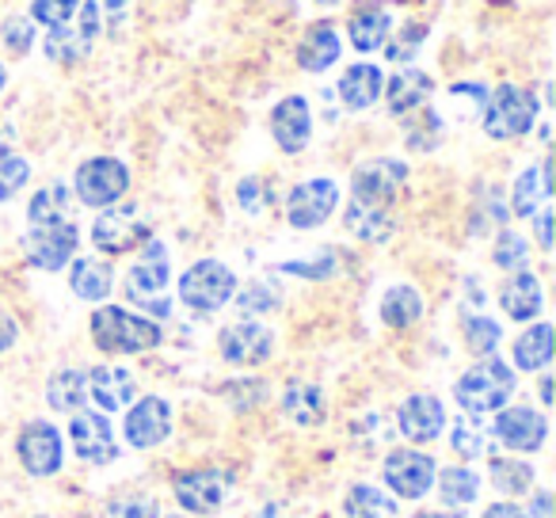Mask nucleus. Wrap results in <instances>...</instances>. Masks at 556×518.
Segmentation results:
<instances>
[{"mask_svg": "<svg viewBox=\"0 0 556 518\" xmlns=\"http://www.w3.org/2000/svg\"><path fill=\"white\" fill-rule=\"evenodd\" d=\"M381 88H386V70L374 62H355L336 80V100L343 103V111H370L381 100Z\"/></svg>", "mask_w": 556, "mask_h": 518, "instance_id": "obj_24", "label": "nucleus"}, {"mask_svg": "<svg viewBox=\"0 0 556 518\" xmlns=\"http://www.w3.org/2000/svg\"><path fill=\"white\" fill-rule=\"evenodd\" d=\"M111 518H161V503L153 495H123L111 503Z\"/></svg>", "mask_w": 556, "mask_h": 518, "instance_id": "obj_48", "label": "nucleus"}, {"mask_svg": "<svg viewBox=\"0 0 556 518\" xmlns=\"http://www.w3.org/2000/svg\"><path fill=\"white\" fill-rule=\"evenodd\" d=\"M446 404L439 401L434 393H412L404 396V404L396 408V431L404 434L416 446H427L434 442L442 431H446Z\"/></svg>", "mask_w": 556, "mask_h": 518, "instance_id": "obj_20", "label": "nucleus"}, {"mask_svg": "<svg viewBox=\"0 0 556 518\" xmlns=\"http://www.w3.org/2000/svg\"><path fill=\"white\" fill-rule=\"evenodd\" d=\"M282 275H298V279H332L336 271H340V260H336V252H320L317 260H290V264L278 267Z\"/></svg>", "mask_w": 556, "mask_h": 518, "instance_id": "obj_47", "label": "nucleus"}, {"mask_svg": "<svg viewBox=\"0 0 556 518\" xmlns=\"http://www.w3.org/2000/svg\"><path fill=\"white\" fill-rule=\"evenodd\" d=\"M340 206V184L328 176H313V179H302V184L290 187L287 194V225L290 229H320L328 217L336 214Z\"/></svg>", "mask_w": 556, "mask_h": 518, "instance_id": "obj_11", "label": "nucleus"}, {"mask_svg": "<svg viewBox=\"0 0 556 518\" xmlns=\"http://www.w3.org/2000/svg\"><path fill=\"white\" fill-rule=\"evenodd\" d=\"M88 328H92V343L103 355H146L164 343V328L156 320L123 309V305H100Z\"/></svg>", "mask_w": 556, "mask_h": 518, "instance_id": "obj_1", "label": "nucleus"}, {"mask_svg": "<svg viewBox=\"0 0 556 518\" xmlns=\"http://www.w3.org/2000/svg\"><path fill=\"white\" fill-rule=\"evenodd\" d=\"M176 290L187 309L206 317V313H217L232 302V294H237V275H232V267L222 264V260H199V264H191L179 275Z\"/></svg>", "mask_w": 556, "mask_h": 518, "instance_id": "obj_6", "label": "nucleus"}, {"mask_svg": "<svg viewBox=\"0 0 556 518\" xmlns=\"http://www.w3.org/2000/svg\"><path fill=\"white\" fill-rule=\"evenodd\" d=\"M340 54H343V42L332 24H313L305 31V39L298 42V65L305 73H328L340 62Z\"/></svg>", "mask_w": 556, "mask_h": 518, "instance_id": "obj_29", "label": "nucleus"}, {"mask_svg": "<svg viewBox=\"0 0 556 518\" xmlns=\"http://www.w3.org/2000/svg\"><path fill=\"white\" fill-rule=\"evenodd\" d=\"M12 146H16V126H12L9 118L0 115V156L12 153Z\"/></svg>", "mask_w": 556, "mask_h": 518, "instance_id": "obj_56", "label": "nucleus"}, {"mask_svg": "<svg viewBox=\"0 0 556 518\" xmlns=\"http://www.w3.org/2000/svg\"><path fill=\"white\" fill-rule=\"evenodd\" d=\"M510 358H515V370H522V374L545 370V366L553 363V325H548V320H538V325L526 328V332L515 340Z\"/></svg>", "mask_w": 556, "mask_h": 518, "instance_id": "obj_32", "label": "nucleus"}, {"mask_svg": "<svg viewBox=\"0 0 556 518\" xmlns=\"http://www.w3.org/2000/svg\"><path fill=\"white\" fill-rule=\"evenodd\" d=\"M77 248H80V229L73 222L31 225V232L24 237L27 264L39 267V271H62V267H70Z\"/></svg>", "mask_w": 556, "mask_h": 518, "instance_id": "obj_14", "label": "nucleus"}, {"mask_svg": "<svg viewBox=\"0 0 556 518\" xmlns=\"http://www.w3.org/2000/svg\"><path fill=\"white\" fill-rule=\"evenodd\" d=\"M378 317L386 328L393 332H408L424 320V294H419L412 282H396L381 294V305H378Z\"/></svg>", "mask_w": 556, "mask_h": 518, "instance_id": "obj_28", "label": "nucleus"}, {"mask_svg": "<svg viewBox=\"0 0 556 518\" xmlns=\"http://www.w3.org/2000/svg\"><path fill=\"white\" fill-rule=\"evenodd\" d=\"M553 194V184H548V156L533 168L518 172L515 187H510V214L515 217H533Z\"/></svg>", "mask_w": 556, "mask_h": 518, "instance_id": "obj_30", "label": "nucleus"}, {"mask_svg": "<svg viewBox=\"0 0 556 518\" xmlns=\"http://www.w3.org/2000/svg\"><path fill=\"white\" fill-rule=\"evenodd\" d=\"M533 229H538V244L548 252L553 248V210H548V202L533 214Z\"/></svg>", "mask_w": 556, "mask_h": 518, "instance_id": "obj_51", "label": "nucleus"}, {"mask_svg": "<svg viewBox=\"0 0 556 518\" xmlns=\"http://www.w3.org/2000/svg\"><path fill=\"white\" fill-rule=\"evenodd\" d=\"M434 472L439 465L424 450H389L386 465H381V480L396 500H424L434 488Z\"/></svg>", "mask_w": 556, "mask_h": 518, "instance_id": "obj_13", "label": "nucleus"}, {"mask_svg": "<svg viewBox=\"0 0 556 518\" xmlns=\"http://www.w3.org/2000/svg\"><path fill=\"white\" fill-rule=\"evenodd\" d=\"M27 179H31V164H27V156H20V153L0 156V202L16 199V194L27 187Z\"/></svg>", "mask_w": 556, "mask_h": 518, "instance_id": "obj_45", "label": "nucleus"}, {"mask_svg": "<svg viewBox=\"0 0 556 518\" xmlns=\"http://www.w3.org/2000/svg\"><path fill=\"white\" fill-rule=\"evenodd\" d=\"M217 355L229 366H263L275 355V332L267 325H260L255 317L225 325L217 332Z\"/></svg>", "mask_w": 556, "mask_h": 518, "instance_id": "obj_15", "label": "nucleus"}, {"mask_svg": "<svg viewBox=\"0 0 556 518\" xmlns=\"http://www.w3.org/2000/svg\"><path fill=\"white\" fill-rule=\"evenodd\" d=\"M492 439L503 450H515V454H538L548 439V419L545 412L526 408V404H507V408L492 412Z\"/></svg>", "mask_w": 556, "mask_h": 518, "instance_id": "obj_12", "label": "nucleus"}, {"mask_svg": "<svg viewBox=\"0 0 556 518\" xmlns=\"http://www.w3.org/2000/svg\"><path fill=\"white\" fill-rule=\"evenodd\" d=\"M404 184H408V164L401 156H370L351 172V199L363 206H396Z\"/></svg>", "mask_w": 556, "mask_h": 518, "instance_id": "obj_8", "label": "nucleus"}, {"mask_svg": "<svg viewBox=\"0 0 556 518\" xmlns=\"http://www.w3.org/2000/svg\"><path fill=\"white\" fill-rule=\"evenodd\" d=\"M16 340H20V325H16V317H12V313L0 309V355H4V351L16 348Z\"/></svg>", "mask_w": 556, "mask_h": 518, "instance_id": "obj_52", "label": "nucleus"}, {"mask_svg": "<svg viewBox=\"0 0 556 518\" xmlns=\"http://www.w3.org/2000/svg\"><path fill=\"white\" fill-rule=\"evenodd\" d=\"M396 225H401L396 222V210L389 206H363L355 199H348V206H343V229L355 240H363V244H386V240H393Z\"/></svg>", "mask_w": 556, "mask_h": 518, "instance_id": "obj_26", "label": "nucleus"}, {"mask_svg": "<svg viewBox=\"0 0 556 518\" xmlns=\"http://www.w3.org/2000/svg\"><path fill=\"white\" fill-rule=\"evenodd\" d=\"M393 31V12L386 0H358L348 12V42L358 54H378Z\"/></svg>", "mask_w": 556, "mask_h": 518, "instance_id": "obj_21", "label": "nucleus"}, {"mask_svg": "<svg viewBox=\"0 0 556 518\" xmlns=\"http://www.w3.org/2000/svg\"><path fill=\"white\" fill-rule=\"evenodd\" d=\"M518 389V370L507 366L500 355L477 358L462 378L454 381V401L469 416H492V412L507 408L510 396Z\"/></svg>", "mask_w": 556, "mask_h": 518, "instance_id": "obj_2", "label": "nucleus"}, {"mask_svg": "<svg viewBox=\"0 0 556 518\" xmlns=\"http://www.w3.org/2000/svg\"><path fill=\"white\" fill-rule=\"evenodd\" d=\"M404 141L412 153H431L442 141V115L434 108H419L404 115Z\"/></svg>", "mask_w": 556, "mask_h": 518, "instance_id": "obj_41", "label": "nucleus"}, {"mask_svg": "<svg viewBox=\"0 0 556 518\" xmlns=\"http://www.w3.org/2000/svg\"><path fill=\"white\" fill-rule=\"evenodd\" d=\"M123 434L130 450H153L172 434V404L164 396H141L126 408Z\"/></svg>", "mask_w": 556, "mask_h": 518, "instance_id": "obj_18", "label": "nucleus"}, {"mask_svg": "<svg viewBox=\"0 0 556 518\" xmlns=\"http://www.w3.org/2000/svg\"><path fill=\"white\" fill-rule=\"evenodd\" d=\"M16 457L24 465L27 477H54L62 472V462H65V439L50 419H27L16 434Z\"/></svg>", "mask_w": 556, "mask_h": 518, "instance_id": "obj_10", "label": "nucleus"}, {"mask_svg": "<svg viewBox=\"0 0 556 518\" xmlns=\"http://www.w3.org/2000/svg\"><path fill=\"white\" fill-rule=\"evenodd\" d=\"M434 96V77L416 65H404L393 77H386V88H381V100H386V111L393 118H404L412 111L427 108V100Z\"/></svg>", "mask_w": 556, "mask_h": 518, "instance_id": "obj_22", "label": "nucleus"}, {"mask_svg": "<svg viewBox=\"0 0 556 518\" xmlns=\"http://www.w3.org/2000/svg\"><path fill=\"white\" fill-rule=\"evenodd\" d=\"M70 442H73V454L88 465H111L118 457L108 412H73Z\"/></svg>", "mask_w": 556, "mask_h": 518, "instance_id": "obj_19", "label": "nucleus"}, {"mask_svg": "<svg viewBox=\"0 0 556 518\" xmlns=\"http://www.w3.org/2000/svg\"><path fill=\"white\" fill-rule=\"evenodd\" d=\"M282 412H287V419H294L298 427L325 424V416H328L325 389L313 386V381H290V386L282 389Z\"/></svg>", "mask_w": 556, "mask_h": 518, "instance_id": "obj_31", "label": "nucleus"}, {"mask_svg": "<svg viewBox=\"0 0 556 518\" xmlns=\"http://www.w3.org/2000/svg\"><path fill=\"white\" fill-rule=\"evenodd\" d=\"M80 0H31V9H27V20L39 27H62L70 24L73 16H77Z\"/></svg>", "mask_w": 556, "mask_h": 518, "instance_id": "obj_46", "label": "nucleus"}, {"mask_svg": "<svg viewBox=\"0 0 556 518\" xmlns=\"http://www.w3.org/2000/svg\"><path fill=\"white\" fill-rule=\"evenodd\" d=\"M480 518H530V515H526V507H518V503L503 500V503H492Z\"/></svg>", "mask_w": 556, "mask_h": 518, "instance_id": "obj_54", "label": "nucleus"}, {"mask_svg": "<svg viewBox=\"0 0 556 518\" xmlns=\"http://www.w3.org/2000/svg\"><path fill=\"white\" fill-rule=\"evenodd\" d=\"M35 518H50V515H35Z\"/></svg>", "mask_w": 556, "mask_h": 518, "instance_id": "obj_62", "label": "nucleus"}, {"mask_svg": "<svg viewBox=\"0 0 556 518\" xmlns=\"http://www.w3.org/2000/svg\"><path fill=\"white\" fill-rule=\"evenodd\" d=\"M73 199L88 210H108L126 199L130 191V164L118 156H88L73 172Z\"/></svg>", "mask_w": 556, "mask_h": 518, "instance_id": "obj_5", "label": "nucleus"}, {"mask_svg": "<svg viewBox=\"0 0 556 518\" xmlns=\"http://www.w3.org/2000/svg\"><path fill=\"white\" fill-rule=\"evenodd\" d=\"M396 500H389L374 484H351L343 495V518H393Z\"/></svg>", "mask_w": 556, "mask_h": 518, "instance_id": "obj_37", "label": "nucleus"}, {"mask_svg": "<svg viewBox=\"0 0 556 518\" xmlns=\"http://www.w3.org/2000/svg\"><path fill=\"white\" fill-rule=\"evenodd\" d=\"M88 401V370L65 366L47 381V404L54 412H80Z\"/></svg>", "mask_w": 556, "mask_h": 518, "instance_id": "obj_34", "label": "nucleus"}, {"mask_svg": "<svg viewBox=\"0 0 556 518\" xmlns=\"http://www.w3.org/2000/svg\"><path fill=\"white\" fill-rule=\"evenodd\" d=\"M237 202L244 214H263V206H267V187H263L260 176H248L237 184Z\"/></svg>", "mask_w": 556, "mask_h": 518, "instance_id": "obj_49", "label": "nucleus"}, {"mask_svg": "<svg viewBox=\"0 0 556 518\" xmlns=\"http://www.w3.org/2000/svg\"><path fill=\"white\" fill-rule=\"evenodd\" d=\"M541 100L522 85H495L488 88L484 108H480V130L492 141H515L538 126Z\"/></svg>", "mask_w": 556, "mask_h": 518, "instance_id": "obj_4", "label": "nucleus"}, {"mask_svg": "<svg viewBox=\"0 0 556 518\" xmlns=\"http://www.w3.org/2000/svg\"><path fill=\"white\" fill-rule=\"evenodd\" d=\"M270 138L287 156H298L313 141V103L305 96H282L270 108Z\"/></svg>", "mask_w": 556, "mask_h": 518, "instance_id": "obj_17", "label": "nucleus"}, {"mask_svg": "<svg viewBox=\"0 0 556 518\" xmlns=\"http://www.w3.org/2000/svg\"><path fill=\"white\" fill-rule=\"evenodd\" d=\"M0 47L9 50V58H24L35 50V24L27 16H9L0 24Z\"/></svg>", "mask_w": 556, "mask_h": 518, "instance_id": "obj_44", "label": "nucleus"}, {"mask_svg": "<svg viewBox=\"0 0 556 518\" xmlns=\"http://www.w3.org/2000/svg\"><path fill=\"white\" fill-rule=\"evenodd\" d=\"M232 302H237V309L244 313V317H260V313H275L278 305H282V294H278L267 279H255V282H248L244 290L237 287Z\"/></svg>", "mask_w": 556, "mask_h": 518, "instance_id": "obj_43", "label": "nucleus"}, {"mask_svg": "<svg viewBox=\"0 0 556 518\" xmlns=\"http://www.w3.org/2000/svg\"><path fill=\"white\" fill-rule=\"evenodd\" d=\"M500 309L507 313L518 325H530V320L541 317L545 309V290H541V279L526 267V271H510V279L500 287Z\"/></svg>", "mask_w": 556, "mask_h": 518, "instance_id": "obj_25", "label": "nucleus"}, {"mask_svg": "<svg viewBox=\"0 0 556 518\" xmlns=\"http://www.w3.org/2000/svg\"><path fill=\"white\" fill-rule=\"evenodd\" d=\"M70 290L80 298V302L103 305L115 290V267L100 255H80V260H70Z\"/></svg>", "mask_w": 556, "mask_h": 518, "instance_id": "obj_27", "label": "nucleus"}, {"mask_svg": "<svg viewBox=\"0 0 556 518\" xmlns=\"http://www.w3.org/2000/svg\"><path fill=\"white\" fill-rule=\"evenodd\" d=\"M237 393L244 396L237 408H255V404L267 396V386H263V381H229V386H225V396H237Z\"/></svg>", "mask_w": 556, "mask_h": 518, "instance_id": "obj_50", "label": "nucleus"}, {"mask_svg": "<svg viewBox=\"0 0 556 518\" xmlns=\"http://www.w3.org/2000/svg\"><path fill=\"white\" fill-rule=\"evenodd\" d=\"M168 282H172L168 248H164L156 237H149L146 244H141V252H138V260H134V267L126 271V282H123L126 302H130L134 309L149 313V320H153V317L168 320L172 317Z\"/></svg>", "mask_w": 556, "mask_h": 518, "instance_id": "obj_3", "label": "nucleus"}, {"mask_svg": "<svg viewBox=\"0 0 556 518\" xmlns=\"http://www.w3.org/2000/svg\"><path fill=\"white\" fill-rule=\"evenodd\" d=\"M103 31V16H100V0H80L77 16L62 27H50L47 39H42V54L54 65H77L92 54L96 39Z\"/></svg>", "mask_w": 556, "mask_h": 518, "instance_id": "obj_7", "label": "nucleus"}, {"mask_svg": "<svg viewBox=\"0 0 556 518\" xmlns=\"http://www.w3.org/2000/svg\"><path fill=\"white\" fill-rule=\"evenodd\" d=\"M450 446H454L457 457L472 462V457H484L488 454V446H492V431L480 424V416H469V412H462V416L454 419V427H450Z\"/></svg>", "mask_w": 556, "mask_h": 518, "instance_id": "obj_38", "label": "nucleus"}, {"mask_svg": "<svg viewBox=\"0 0 556 518\" xmlns=\"http://www.w3.org/2000/svg\"><path fill=\"white\" fill-rule=\"evenodd\" d=\"M427 35H431V27L424 24V20H408V24H401L396 31H389L386 47H381V54H386L389 65H412L419 58V50L427 47Z\"/></svg>", "mask_w": 556, "mask_h": 518, "instance_id": "obj_36", "label": "nucleus"}, {"mask_svg": "<svg viewBox=\"0 0 556 518\" xmlns=\"http://www.w3.org/2000/svg\"><path fill=\"white\" fill-rule=\"evenodd\" d=\"M500 340H503L500 320L484 317V313H469V317L462 320V343L469 355H477V358L495 355V351H500Z\"/></svg>", "mask_w": 556, "mask_h": 518, "instance_id": "obj_39", "label": "nucleus"}, {"mask_svg": "<svg viewBox=\"0 0 556 518\" xmlns=\"http://www.w3.org/2000/svg\"><path fill=\"white\" fill-rule=\"evenodd\" d=\"M488 477H492L495 492L526 495L533 488V480H538V472H533L522 457H492V465H488Z\"/></svg>", "mask_w": 556, "mask_h": 518, "instance_id": "obj_40", "label": "nucleus"}, {"mask_svg": "<svg viewBox=\"0 0 556 518\" xmlns=\"http://www.w3.org/2000/svg\"><path fill=\"white\" fill-rule=\"evenodd\" d=\"M492 264L500 267V271H526V267H530V240L515 229H500L495 248H492Z\"/></svg>", "mask_w": 556, "mask_h": 518, "instance_id": "obj_42", "label": "nucleus"}, {"mask_svg": "<svg viewBox=\"0 0 556 518\" xmlns=\"http://www.w3.org/2000/svg\"><path fill=\"white\" fill-rule=\"evenodd\" d=\"M229 488L232 480L222 469H187L176 472V480H172V495L191 515H214L225 503V495H229Z\"/></svg>", "mask_w": 556, "mask_h": 518, "instance_id": "obj_16", "label": "nucleus"}, {"mask_svg": "<svg viewBox=\"0 0 556 518\" xmlns=\"http://www.w3.org/2000/svg\"><path fill=\"white\" fill-rule=\"evenodd\" d=\"M450 96H454V100H472V103H480V108H484L488 88L472 80V85H454V88H450Z\"/></svg>", "mask_w": 556, "mask_h": 518, "instance_id": "obj_53", "label": "nucleus"}, {"mask_svg": "<svg viewBox=\"0 0 556 518\" xmlns=\"http://www.w3.org/2000/svg\"><path fill=\"white\" fill-rule=\"evenodd\" d=\"M153 237L149 222L141 217L138 202H115L108 210H96L92 222V244L108 255H123L130 248H141L146 240Z\"/></svg>", "mask_w": 556, "mask_h": 518, "instance_id": "obj_9", "label": "nucleus"}, {"mask_svg": "<svg viewBox=\"0 0 556 518\" xmlns=\"http://www.w3.org/2000/svg\"><path fill=\"white\" fill-rule=\"evenodd\" d=\"M541 404H553V378H541Z\"/></svg>", "mask_w": 556, "mask_h": 518, "instance_id": "obj_58", "label": "nucleus"}, {"mask_svg": "<svg viewBox=\"0 0 556 518\" xmlns=\"http://www.w3.org/2000/svg\"><path fill=\"white\" fill-rule=\"evenodd\" d=\"M168 518H187V515H168Z\"/></svg>", "mask_w": 556, "mask_h": 518, "instance_id": "obj_61", "label": "nucleus"}, {"mask_svg": "<svg viewBox=\"0 0 556 518\" xmlns=\"http://www.w3.org/2000/svg\"><path fill=\"white\" fill-rule=\"evenodd\" d=\"M73 191L70 184H47L31 194L27 202V222L31 225H54V222H73Z\"/></svg>", "mask_w": 556, "mask_h": 518, "instance_id": "obj_33", "label": "nucleus"}, {"mask_svg": "<svg viewBox=\"0 0 556 518\" xmlns=\"http://www.w3.org/2000/svg\"><path fill=\"white\" fill-rule=\"evenodd\" d=\"M138 396V378L126 366H92L88 370V401L100 412H126Z\"/></svg>", "mask_w": 556, "mask_h": 518, "instance_id": "obj_23", "label": "nucleus"}, {"mask_svg": "<svg viewBox=\"0 0 556 518\" xmlns=\"http://www.w3.org/2000/svg\"><path fill=\"white\" fill-rule=\"evenodd\" d=\"M313 4H325V9H332V4H343V0H313Z\"/></svg>", "mask_w": 556, "mask_h": 518, "instance_id": "obj_60", "label": "nucleus"}, {"mask_svg": "<svg viewBox=\"0 0 556 518\" xmlns=\"http://www.w3.org/2000/svg\"><path fill=\"white\" fill-rule=\"evenodd\" d=\"M434 488H439V500L446 503V507H469V503H477L480 495V477L469 469V465H446V469L434 472Z\"/></svg>", "mask_w": 556, "mask_h": 518, "instance_id": "obj_35", "label": "nucleus"}, {"mask_svg": "<svg viewBox=\"0 0 556 518\" xmlns=\"http://www.w3.org/2000/svg\"><path fill=\"white\" fill-rule=\"evenodd\" d=\"M548 507H553V492H538L526 515H530V518H553V510H548Z\"/></svg>", "mask_w": 556, "mask_h": 518, "instance_id": "obj_55", "label": "nucleus"}, {"mask_svg": "<svg viewBox=\"0 0 556 518\" xmlns=\"http://www.w3.org/2000/svg\"><path fill=\"white\" fill-rule=\"evenodd\" d=\"M412 518H465L462 510H416Z\"/></svg>", "mask_w": 556, "mask_h": 518, "instance_id": "obj_57", "label": "nucleus"}, {"mask_svg": "<svg viewBox=\"0 0 556 518\" xmlns=\"http://www.w3.org/2000/svg\"><path fill=\"white\" fill-rule=\"evenodd\" d=\"M4 88H9V65L0 62V92H4Z\"/></svg>", "mask_w": 556, "mask_h": 518, "instance_id": "obj_59", "label": "nucleus"}]
</instances>
